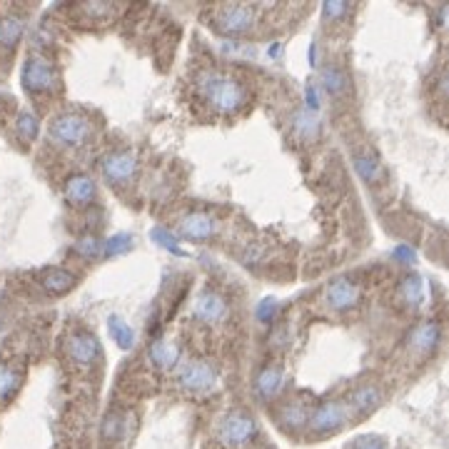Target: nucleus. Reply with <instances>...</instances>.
Listing matches in <instances>:
<instances>
[{"instance_id":"12","label":"nucleus","mask_w":449,"mask_h":449,"mask_svg":"<svg viewBox=\"0 0 449 449\" xmlns=\"http://www.w3.org/2000/svg\"><path fill=\"white\" fill-rule=\"evenodd\" d=\"M442 342V327L437 322H422L409 332V349L419 357H427Z\"/></svg>"},{"instance_id":"28","label":"nucleus","mask_w":449,"mask_h":449,"mask_svg":"<svg viewBox=\"0 0 449 449\" xmlns=\"http://www.w3.org/2000/svg\"><path fill=\"white\" fill-rule=\"evenodd\" d=\"M110 335H112V340H115V342H118L123 349L133 347V330H130V327L125 325L120 317H110Z\"/></svg>"},{"instance_id":"11","label":"nucleus","mask_w":449,"mask_h":449,"mask_svg":"<svg viewBox=\"0 0 449 449\" xmlns=\"http://www.w3.org/2000/svg\"><path fill=\"white\" fill-rule=\"evenodd\" d=\"M359 297H362V289L352 280H335V282H330V287L325 292L327 307L335 312H345L349 307H354L359 302Z\"/></svg>"},{"instance_id":"17","label":"nucleus","mask_w":449,"mask_h":449,"mask_svg":"<svg viewBox=\"0 0 449 449\" xmlns=\"http://www.w3.org/2000/svg\"><path fill=\"white\" fill-rule=\"evenodd\" d=\"M320 130H322V123L317 112L302 107V110H297L292 115V133L297 135L302 143H315V140L320 138Z\"/></svg>"},{"instance_id":"20","label":"nucleus","mask_w":449,"mask_h":449,"mask_svg":"<svg viewBox=\"0 0 449 449\" xmlns=\"http://www.w3.org/2000/svg\"><path fill=\"white\" fill-rule=\"evenodd\" d=\"M320 85L322 90L330 92V95H342L349 88V78L337 63H327L325 68L320 70Z\"/></svg>"},{"instance_id":"13","label":"nucleus","mask_w":449,"mask_h":449,"mask_svg":"<svg viewBox=\"0 0 449 449\" xmlns=\"http://www.w3.org/2000/svg\"><path fill=\"white\" fill-rule=\"evenodd\" d=\"M65 198L75 208H85L97 200V185L90 175H70L65 182Z\"/></svg>"},{"instance_id":"36","label":"nucleus","mask_w":449,"mask_h":449,"mask_svg":"<svg viewBox=\"0 0 449 449\" xmlns=\"http://www.w3.org/2000/svg\"><path fill=\"white\" fill-rule=\"evenodd\" d=\"M395 257H400V260L409 262V260H414V252H412L409 247H397V250H395Z\"/></svg>"},{"instance_id":"9","label":"nucleus","mask_w":449,"mask_h":449,"mask_svg":"<svg viewBox=\"0 0 449 449\" xmlns=\"http://www.w3.org/2000/svg\"><path fill=\"white\" fill-rule=\"evenodd\" d=\"M68 357L80 367H90L100 359V342L92 332L78 330L68 337Z\"/></svg>"},{"instance_id":"29","label":"nucleus","mask_w":449,"mask_h":449,"mask_svg":"<svg viewBox=\"0 0 449 449\" xmlns=\"http://www.w3.org/2000/svg\"><path fill=\"white\" fill-rule=\"evenodd\" d=\"M75 250L80 252L83 257L97 260V257H102V240H100V237H95V235L80 237V240H78V245H75Z\"/></svg>"},{"instance_id":"6","label":"nucleus","mask_w":449,"mask_h":449,"mask_svg":"<svg viewBox=\"0 0 449 449\" xmlns=\"http://www.w3.org/2000/svg\"><path fill=\"white\" fill-rule=\"evenodd\" d=\"M177 382L187 392H210L217 385V372L208 362L187 359L177 364Z\"/></svg>"},{"instance_id":"8","label":"nucleus","mask_w":449,"mask_h":449,"mask_svg":"<svg viewBox=\"0 0 449 449\" xmlns=\"http://www.w3.org/2000/svg\"><path fill=\"white\" fill-rule=\"evenodd\" d=\"M140 170V162L133 152L128 150H115L110 155L102 157V175L105 180H110L112 185H125L130 182Z\"/></svg>"},{"instance_id":"32","label":"nucleus","mask_w":449,"mask_h":449,"mask_svg":"<svg viewBox=\"0 0 449 449\" xmlns=\"http://www.w3.org/2000/svg\"><path fill=\"white\" fill-rule=\"evenodd\" d=\"M349 13V3H342V0H332V3H325L322 6V16L325 20H340Z\"/></svg>"},{"instance_id":"2","label":"nucleus","mask_w":449,"mask_h":449,"mask_svg":"<svg viewBox=\"0 0 449 449\" xmlns=\"http://www.w3.org/2000/svg\"><path fill=\"white\" fill-rule=\"evenodd\" d=\"M352 419V412H349L347 402H322L315 409L310 412V419H307V432L312 437H327V434H335L340 429L347 427V422Z\"/></svg>"},{"instance_id":"10","label":"nucleus","mask_w":449,"mask_h":449,"mask_svg":"<svg viewBox=\"0 0 449 449\" xmlns=\"http://www.w3.org/2000/svg\"><path fill=\"white\" fill-rule=\"evenodd\" d=\"M217 230H220V222L208 212H190L180 220V224H177V235L185 237V240H195V242L210 240V237L217 235Z\"/></svg>"},{"instance_id":"4","label":"nucleus","mask_w":449,"mask_h":449,"mask_svg":"<svg viewBox=\"0 0 449 449\" xmlns=\"http://www.w3.org/2000/svg\"><path fill=\"white\" fill-rule=\"evenodd\" d=\"M20 80L28 92L40 95V92H50L58 88L60 75L48 58H43V55H30V58L25 60V65H23Z\"/></svg>"},{"instance_id":"7","label":"nucleus","mask_w":449,"mask_h":449,"mask_svg":"<svg viewBox=\"0 0 449 449\" xmlns=\"http://www.w3.org/2000/svg\"><path fill=\"white\" fill-rule=\"evenodd\" d=\"M255 25V11L250 6H220L215 11V28L224 35H245Z\"/></svg>"},{"instance_id":"1","label":"nucleus","mask_w":449,"mask_h":449,"mask_svg":"<svg viewBox=\"0 0 449 449\" xmlns=\"http://www.w3.org/2000/svg\"><path fill=\"white\" fill-rule=\"evenodd\" d=\"M198 88L203 97L217 112H237L247 102V90L237 78L217 73V70H205L198 75Z\"/></svg>"},{"instance_id":"5","label":"nucleus","mask_w":449,"mask_h":449,"mask_svg":"<svg viewBox=\"0 0 449 449\" xmlns=\"http://www.w3.org/2000/svg\"><path fill=\"white\" fill-rule=\"evenodd\" d=\"M255 434H257V422L245 409L227 412L217 427V437L224 444H230V447H242L250 439H255Z\"/></svg>"},{"instance_id":"22","label":"nucleus","mask_w":449,"mask_h":449,"mask_svg":"<svg viewBox=\"0 0 449 449\" xmlns=\"http://www.w3.org/2000/svg\"><path fill=\"white\" fill-rule=\"evenodd\" d=\"M23 32H25V20L20 16L0 18V45L3 48H16L23 40Z\"/></svg>"},{"instance_id":"16","label":"nucleus","mask_w":449,"mask_h":449,"mask_svg":"<svg viewBox=\"0 0 449 449\" xmlns=\"http://www.w3.org/2000/svg\"><path fill=\"white\" fill-rule=\"evenodd\" d=\"M285 385V374L280 367H275V364H268V367L262 369L260 374L255 377V392L260 400H275V397L280 395V390H282Z\"/></svg>"},{"instance_id":"33","label":"nucleus","mask_w":449,"mask_h":449,"mask_svg":"<svg viewBox=\"0 0 449 449\" xmlns=\"http://www.w3.org/2000/svg\"><path fill=\"white\" fill-rule=\"evenodd\" d=\"M277 302L275 299H262L260 307H257V320L260 322H273L275 315H277Z\"/></svg>"},{"instance_id":"31","label":"nucleus","mask_w":449,"mask_h":449,"mask_svg":"<svg viewBox=\"0 0 449 449\" xmlns=\"http://www.w3.org/2000/svg\"><path fill=\"white\" fill-rule=\"evenodd\" d=\"M37 118L32 112H20V118H18V133H20L23 140H35L37 135Z\"/></svg>"},{"instance_id":"18","label":"nucleus","mask_w":449,"mask_h":449,"mask_svg":"<svg viewBox=\"0 0 449 449\" xmlns=\"http://www.w3.org/2000/svg\"><path fill=\"white\" fill-rule=\"evenodd\" d=\"M78 285V277L63 268H48L40 275V287L50 294H68Z\"/></svg>"},{"instance_id":"19","label":"nucleus","mask_w":449,"mask_h":449,"mask_svg":"<svg viewBox=\"0 0 449 449\" xmlns=\"http://www.w3.org/2000/svg\"><path fill=\"white\" fill-rule=\"evenodd\" d=\"M150 359L155 362V367L160 369H172L180 364V347L170 340H155L148 349Z\"/></svg>"},{"instance_id":"3","label":"nucleus","mask_w":449,"mask_h":449,"mask_svg":"<svg viewBox=\"0 0 449 449\" xmlns=\"http://www.w3.org/2000/svg\"><path fill=\"white\" fill-rule=\"evenodd\" d=\"M48 135L53 143L63 145V148H83L90 140L92 125L80 112H63V115L53 118Z\"/></svg>"},{"instance_id":"34","label":"nucleus","mask_w":449,"mask_h":449,"mask_svg":"<svg viewBox=\"0 0 449 449\" xmlns=\"http://www.w3.org/2000/svg\"><path fill=\"white\" fill-rule=\"evenodd\" d=\"M349 449H387V444L380 437H359L354 439Z\"/></svg>"},{"instance_id":"35","label":"nucleus","mask_w":449,"mask_h":449,"mask_svg":"<svg viewBox=\"0 0 449 449\" xmlns=\"http://www.w3.org/2000/svg\"><path fill=\"white\" fill-rule=\"evenodd\" d=\"M83 11H85L90 18H107V16H112V6H107V3H88V6H83Z\"/></svg>"},{"instance_id":"27","label":"nucleus","mask_w":449,"mask_h":449,"mask_svg":"<svg viewBox=\"0 0 449 449\" xmlns=\"http://www.w3.org/2000/svg\"><path fill=\"white\" fill-rule=\"evenodd\" d=\"M133 247V237L125 235V232H118V235H112L110 240L102 242V257H115V255H123Z\"/></svg>"},{"instance_id":"21","label":"nucleus","mask_w":449,"mask_h":449,"mask_svg":"<svg viewBox=\"0 0 449 449\" xmlns=\"http://www.w3.org/2000/svg\"><path fill=\"white\" fill-rule=\"evenodd\" d=\"M280 427L287 429V432H297V429L307 427V419H310V409H307L305 402H289L280 409L277 414Z\"/></svg>"},{"instance_id":"15","label":"nucleus","mask_w":449,"mask_h":449,"mask_svg":"<svg viewBox=\"0 0 449 449\" xmlns=\"http://www.w3.org/2000/svg\"><path fill=\"white\" fill-rule=\"evenodd\" d=\"M195 317L203 322H220L227 312V305H224V299L220 297L217 292L212 289H205L198 299H195V307H193Z\"/></svg>"},{"instance_id":"24","label":"nucleus","mask_w":449,"mask_h":449,"mask_svg":"<svg viewBox=\"0 0 449 449\" xmlns=\"http://www.w3.org/2000/svg\"><path fill=\"white\" fill-rule=\"evenodd\" d=\"M354 170H357V175L362 177L364 182H369V185H377V182L382 180V165H380V160L377 157H372V155H354Z\"/></svg>"},{"instance_id":"26","label":"nucleus","mask_w":449,"mask_h":449,"mask_svg":"<svg viewBox=\"0 0 449 449\" xmlns=\"http://www.w3.org/2000/svg\"><path fill=\"white\" fill-rule=\"evenodd\" d=\"M18 387H20V374L6 364H0V400H11Z\"/></svg>"},{"instance_id":"25","label":"nucleus","mask_w":449,"mask_h":449,"mask_svg":"<svg viewBox=\"0 0 449 449\" xmlns=\"http://www.w3.org/2000/svg\"><path fill=\"white\" fill-rule=\"evenodd\" d=\"M125 432V422L120 412H107L105 419H102V439L105 442H118Z\"/></svg>"},{"instance_id":"30","label":"nucleus","mask_w":449,"mask_h":449,"mask_svg":"<svg viewBox=\"0 0 449 449\" xmlns=\"http://www.w3.org/2000/svg\"><path fill=\"white\" fill-rule=\"evenodd\" d=\"M150 235H152V240H155L157 245L165 247V250L175 252V255H185V250H182L180 245H177V237L172 235V232H167L165 227H155V230L150 232Z\"/></svg>"},{"instance_id":"14","label":"nucleus","mask_w":449,"mask_h":449,"mask_svg":"<svg viewBox=\"0 0 449 449\" xmlns=\"http://www.w3.org/2000/svg\"><path fill=\"white\" fill-rule=\"evenodd\" d=\"M380 405H382V390L377 385H369V382L367 385H359L357 390L347 397L349 412H352V414H359V417L372 414Z\"/></svg>"},{"instance_id":"23","label":"nucleus","mask_w":449,"mask_h":449,"mask_svg":"<svg viewBox=\"0 0 449 449\" xmlns=\"http://www.w3.org/2000/svg\"><path fill=\"white\" fill-rule=\"evenodd\" d=\"M397 294H400V299L405 302V305L419 307V305H422V299H424V282H422V277H419V275H407V277H402Z\"/></svg>"}]
</instances>
